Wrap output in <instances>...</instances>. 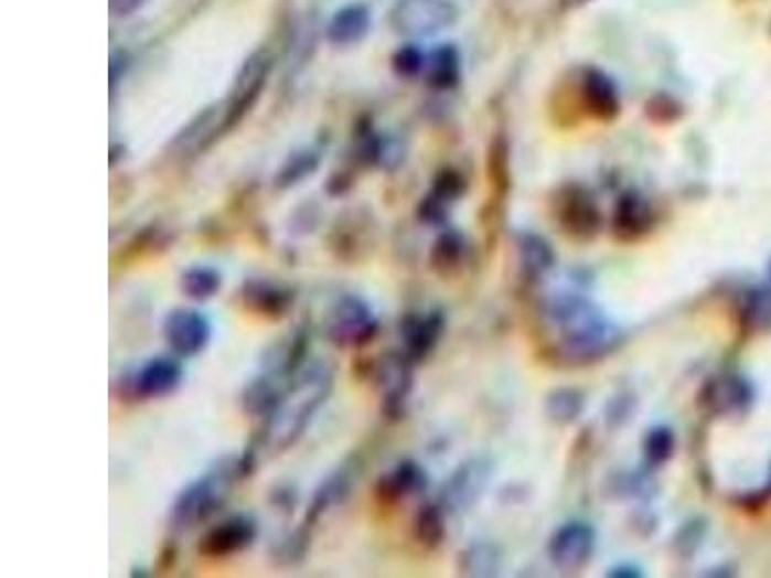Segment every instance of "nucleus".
I'll list each match as a JSON object with an SVG mask.
<instances>
[{"label":"nucleus","instance_id":"nucleus-32","mask_svg":"<svg viewBox=\"0 0 771 578\" xmlns=\"http://www.w3.org/2000/svg\"><path fill=\"white\" fill-rule=\"evenodd\" d=\"M463 191H465L463 178L458 172H453V170H446V172L438 174V178H436L432 191H430V195L427 199L448 211V205L453 203L456 199L461 197Z\"/></svg>","mask_w":771,"mask_h":578},{"label":"nucleus","instance_id":"nucleus-13","mask_svg":"<svg viewBox=\"0 0 771 578\" xmlns=\"http://www.w3.org/2000/svg\"><path fill=\"white\" fill-rule=\"evenodd\" d=\"M654 214L649 201L636 191H627L615 203L611 229L618 242L633 244L649 234Z\"/></svg>","mask_w":771,"mask_h":578},{"label":"nucleus","instance_id":"nucleus-15","mask_svg":"<svg viewBox=\"0 0 771 578\" xmlns=\"http://www.w3.org/2000/svg\"><path fill=\"white\" fill-rule=\"evenodd\" d=\"M401 340H404V355L411 363L422 361L430 351L435 350L436 343L443 332L442 312L432 311L427 314L411 312L401 322Z\"/></svg>","mask_w":771,"mask_h":578},{"label":"nucleus","instance_id":"nucleus-9","mask_svg":"<svg viewBox=\"0 0 771 578\" xmlns=\"http://www.w3.org/2000/svg\"><path fill=\"white\" fill-rule=\"evenodd\" d=\"M184 368L174 357H153L139 366L122 382L120 388L131 397L157 399L172 394L180 386Z\"/></svg>","mask_w":771,"mask_h":578},{"label":"nucleus","instance_id":"nucleus-39","mask_svg":"<svg viewBox=\"0 0 771 578\" xmlns=\"http://www.w3.org/2000/svg\"><path fill=\"white\" fill-rule=\"evenodd\" d=\"M768 276H770V282H771V263H770V267H768Z\"/></svg>","mask_w":771,"mask_h":578},{"label":"nucleus","instance_id":"nucleus-28","mask_svg":"<svg viewBox=\"0 0 771 578\" xmlns=\"http://www.w3.org/2000/svg\"><path fill=\"white\" fill-rule=\"evenodd\" d=\"M415 536L425 548H438L446 536L443 513L438 505L427 503L415 515Z\"/></svg>","mask_w":771,"mask_h":578},{"label":"nucleus","instance_id":"nucleus-27","mask_svg":"<svg viewBox=\"0 0 771 578\" xmlns=\"http://www.w3.org/2000/svg\"><path fill=\"white\" fill-rule=\"evenodd\" d=\"M582 409H585V396L579 389L559 388L552 392L546 399L548 417L559 425H569L575 419H579Z\"/></svg>","mask_w":771,"mask_h":578},{"label":"nucleus","instance_id":"nucleus-7","mask_svg":"<svg viewBox=\"0 0 771 578\" xmlns=\"http://www.w3.org/2000/svg\"><path fill=\"white\" fill-rule=\"evenodd\" d=\"M556 205V218L561 229L571 239L588 242L598 234L602 218L596 206L595 197L582 185H567L558 191Z\"/></svg>","mask_w":771,"mask_h":578},{"label":"nucleus","instance_id":"nucleus-20","mask_svg":"<svg viewBox=\"0 0 771 578\" xmlns=\"http://www.w3.org/2000/svg\"><path fill=\"white\" fill-rule=\"evenodd\" d=\"M411 361L401 357H389L386 365L381 371V382L384 386V411H388L392 417H397L401 413L404 402L411 392Z\"/></svg>","mask_w":771,"mask_h":578},{"label":"nucleus","instance_id":"nucleus-33","mask_svg":"<svg viewBox=\"0 0 771 578\" xmlns=\"http://www.w3.org/2000/svg\"><path fill=\"white\" fill-rule=\"evenodd\" d=\"M392 66L399 77H417L427 68V58L415 45H405L394 54Z\"/></svg>","mask_w":771,"mask_h":578},{"label":"nucleus","instance_id":"nucleus-21","mask_svg":"<svg viewBox=\"0 0 771 578\" xmlns=\"http://www.w3.org/2000/svg\"><path fill=\"white\" fill-rule=\"evenodd\" d=\"M355 479L353 464H344L330 474L329 479L322 480L321 486L317 488L311 507L307 511L306 526H311L319 521L324 511L332 505L344 502L350 495Z\"/></svg>","mask_w":771,"mask_h":578},{"label":"nucleus","instance_id":"nucleus-23","mask_svg":"<svg viewBox=\"0 0 771 578\" xmlns=\"http://www.w3.org/2000/svg\"><path fill=\"white\" fill-rule=\"evenodd\" d=\"M465 237L456 229L443 232L436 237L430 249V267L440 276H450L461 267L465 255Z\"/></svg>","mask_w":771,"mask_h":578},{"label":"nucleus","instance_id":"nucleus-3","mask_svg":"<svg viewBox=\"0 0 771 578\" xmlns=\"http://www.w3.org/2000/svg\"><path fill=\"white\" fill-rule=\"evenodd\" d=\"M552 317L561 327L566 350L571 357L585 361L602 357L619 342L618 328L580 297L556 299L552 304Z\"/></svg>","mask_w":771,"mask_h":578},{"label":"nucleus","instance_id":"nucleus-25","mask_svg":"<svg viewBox=\"0 0 771 578\" xmlns=\"http://www.w3.org/2000/svg\"><path fill=\"white\" fill-rule=\"evenodd\" d=\"M180 288L184 296L195 301H206L216 296L222 288V275L213 267L206 265H193L185 268L180 276Z\"/></svg>","mask_w":771,"mask_h":578},{"label":"nucleus","instance_id":"nucleus-17","mask_svg":"<svg viewBox=\"0 0 771 578\" xmlns=\"http://www.w3.org/2000/svg\"><path fill=\"white\" fill-rule=\"evenodd\" d=\"M245 307L251 311L259 312L268 319H280L290 311L293 303V291L283 288L280 283L268 282V280H249L242 288Z\"/></svg>","mask_w":771,"mask_h":578},{"label":"nucleus","instance_id":"nucleus-38","mask_svg":"<svg viewBox=\"0 0 771 578\" xmlns=\"http://www.w3.org/2000/svg\"><path fill=\"white\" fill-rule=\"evenodd\" d=\"M641 572H639V569H634V567H619V569H613V571L610 572V577H639Z\"/></svg>","mask_w":771,"mask_h":578},{"label":"nucleus","instance_id":"nucleus-22","mask_svg":"<svg viewBox=\"0 0 771 578\" xmlns=\"http://www.w3.org/2000/svg\"><path fill=\"white\" fill-rule=\"evenodd\" d=\"M461 77V58L453 45H442L427 61V82L430 87L446 92L456 87Z\"/></svg>","mask_w":771,"mask_h":578},{"label":"nucleus","instance_id":"nucleus-5","mask_svg":"<svg viewBox=\"0 0 771 578\" xmlns=\"http://www.w3.org/2000/svg\"><path fill=\"white\" fill-rule=\"evenodd\" d=\"M453 0H396L389 10V23L399 35L430 38L458 22Z\"/></svg>","mask_w":771,"mask_h":578},{"label":"nucleus","instance_id":"nucleus-11","mask_svg":"<svg viewBox=\"0 0 771 578\" xmlns=\"http://www.w3.org/2000/svg\"><path fill=\"white\" fill-rule=\"evenodd\" d=\"M595 549V531L585 523H569L552 536L548 554L552 564L564 571H577L587 564Z\"/></svg>","mask_w":771,"mask_h":578},{"label":"nucleus","instance_id":"nucleus-6","mask_svg":"<svg viewBox=\"0 0 771 578\" xmlns=\"http://www.w3.org/2000/svg\"><path fill=\"white\" fill-rule=\"evenodd\" d=\"M378 334L375 312L360 296H344L330 307L326 335L338 347H363Z\"/></svg>","mask_w":771,"mask_h":578},{"label":"nucleus","instance_id":"nucleus-19","mask_svg":"<svg viewBox=\"0 0 771 578\" xmlns=\"http://www.w3.org/2000/svg\"><path fill=\"white\" fill-rule=\"evenodd\" d=\"M427 484L428 477L422 467L415 461H401L378 482V495L386 503L399 502L407 495L425 492Z\"/></svg>","mask_w":771,"mask_h":578},{"label":"nucleus","instance_id":"nucleus-18","mask_svg":"<svg viewBox=\"0 0 771 578\" xmlns=\"http://www.w3.org/2000/svg\"><path fill=\"white\" fill-rule=\"evenodd\" d=\"M371 12L367 8L361 4H352V7L338 10L336 14L332 15L329 23V41L332 45L350 46L357 45L363 39L367 38L371 31Z\"/></svg>","mask_w":771,"mask_h":578},{"label":"nucleus","instance_id":"nucleus-37","mask_svg":"<svg viewBox=\"0 0 771 578\" xmlns=\"http://www.w3.org/2000/svg\"><path fill=\"white\" fill-rule=\"evenodd\" d=\"M592 0H559V7L564 10H579V8H585L590 4Z\"/></svg>","mask_w":771,"mask_h":578},{"label":"nucleus","instance_id":"nucleus-26","mask_svg":"<svg viewBox=\"0 0 771 578\" xmlns=\"http://www.w3.org/2000/svg\"><path fill=\"white\" fill-rule=\"evenodd\" d=\"M741 322L750 332H764L771 328V288H757L747 293Z\"/></svg>","mask_w":771,"mask_h":578},{"label":"nucleus","instance_id":"nucleus-34","mask_svg":"<svg viewBox=\"0 0 771 578\" xmlns=\"http://www.w3.org/2000/svg\"><path fill=\"white\" fill-rule=\"evenodd\" d=\"M704 533H706V526H704L703 521H693V523H687V526L681 528L679 534L675 536V546H679V554H693L700 542H703Z\"/></svg>","mask_w":771,"mask_h":578},{"label":"nucleus","instance_id":"nucleus-1","mask_svg":"<svg viewBox=\"0 0 771 578\" xmlns=\"http://www.w3.org/2000/svg\"><path fill=\"white\" fill-rule=\"evenodd\" d=\"M334 374L326 363L299 371L296 381L286 389L280 404L268 415L267 441L275 449L290 448L303 436L314 413L319 411L332 392Z\"/></svg>","mask_w":771,"mask_h":578},{"label":"nucleus","instance_id":"nucleus-24","mask_svg":"<svg viewBox=\"0 0 771 578\" xmlns=\"http://www.w3.org/2000/svg\"><path fill=\"white\" fill-rule=\"evenodd\" d=\"M521 267L525 275L538 280L554 267V251L550 244L536 234H523L520 237Z\"/></svg>","mask_w":771,"mask_h":578},{"label":"nucleus","instance_id":"nucleus-14","mask_svg":"<svg viewBox=\"0 0 771 578\" xmlns=\"http://www.w3.org/2000/svg\"><path fill=\"white\" fill-rule=\"evenodd\" d=\"M580 100L588 115L602 122H610L621 110L618 85L598 68L585 69L580 79Z\"/></svg>","mask_w":771,"mask_h":578},{"label":"nucleus","instance_id":"nucleus-31","mask_svg":"<svg viewBox=\"0 0 771 578\" xmlns=\"http://www.w3.org/2000/svg\"><path fill=\"white\" fill-rule=\"evenodd\" d=\"M317 164H319V157L313 151L296 152L283 164L280 174L276 175V183H280V188H290L293 183L301 182L307 175L313 174Z\"/></svg>","mask_w":771,"mask_h":578},{"label":"nucleus","instance_id":"nucleus-12","mask_svg":"<svg viewBox=\"0 0 771 578\" xmlns=\"http://www.w3.org/2000/svg\"><path fill=\"white\" fill-rule=\"evenodd\" d=\"M490 480V464L484 461H469L451 474L442 488V507L448 511H463L471 507Z\"/></svg>","mask_w":771,"mask_h":578},{"label":"nucleus","instance_id":"nucleus-2","mask_svg":"<svg viewBox=\"0 0 771 578\" xmlns=\"http://www.w3.org/2000/svg\"><path fill=\"white\" fill-rule=\"evenodd\" d=\"M255 467V457L251 451L244 456H228L216 461L213 469L190 482L188 486L178 494L176 502L172 505V523L178 528H192V526L203 523L208 517H213L218 511L228 488L236 480L249 477Z\"/></svg>","mask_w":771,"mask_h":578},{"label":"nucleus","instance_id":"nucleus-36","mask_svg":"<svg viewBox=\"0 0 771 578\" xmlns=\"http://www.w3.org/2000/svg\"><path fill=\"white\" fill-rule=\"evenodd\" d=\"M146 0H108L110 12L116 15H128L136 12Z\"/></svg>","mask_w":771,"mask_h":578},{"label":"nucleus","instance_id":"nucleus-35","mask_svg":"<svg viewBox=\"0 0 771 578\" xmlns=\"http://www.w3.org/2000/svg\"><path fill=\"white\" fill-rule=\"evenodd\" d=\"M649 115L650 118H654L657 122H672L681 115V107L672 97L660 95L656 99L650 100Z\"/></svg>","mask_w":771,"mask_h":578},{"label":"nucleus","instance_id":"nucleus-16","mask_svg":"<svg viewBox=\"0 0 771 578\" xmlns=\"http://www.w3.org/2000/svg\"><path fill=\"white\" fill-rule=\"evenodd\" d=\"M752 388L741 376H718L704 384L700 405L718 415L742 411L752 402Z\"/></svg>","mask_w":771,"mask_h":578},{"label":"nucleus","instance_id":"nucleus-8","mask_svg":"<svg viewBox=\"0 0 771 578\" xmlns=\"http://www.w3.org/2000/svg\"><path fill=\"white\" fill-rule=\"evenodd\" d=\"M162 334L176 355L193 357L208 345L213 328L211 320L197 309L178 307L164 317Z\"/></svg>","mask_w":771,"mask_h":578},{"label":"nucleus","instance_id":"nucleus-4","mask_svg":"<svg viewBox=\"0 0 771 578\" xmlns=\"http://www.w3.org/2000/svg\"><path fill=\"white\" fill-rule=\"evenodd\" d=\"M272 69V58L267 51H255L245 58L242 68L237 69L236 79L228 93V99L222 107V124L224 131L236 128L245 115L251 113L260 95L267 87L268 76Z\"/></svg>","mask_w":771,"mask_h":578},{"label":"nucleus","instance_id":"nucleus-29","mask_svg":"<svg viewBox=\"0 0 771 578\" xmlns=\"http://www.w3.org/2000/svg\"><path fill=\"white\" fill-rule=\"evenodd\" d=\"M500 569V557L490 544H476L463 552L461 571L469 577H494Z\"/></svg>","mask_w":771,"mask_h":578},{"label":"nucleus","instance_id":"nucleus-30","mask_svg":"<svg viewBox=\"0 0 771 578\" xmlns=\"http://www.w3.org/2000/svg\"><path fill=\"white\" fill-rule=\"evenodd\" d=\"M642 449H644V457L650 464L660 467V464L667 463L675 451V438H673L672 430L665 427L652 428L644 438Z\"/></svg>","mask_w":771,"mask_h":578},{"label":"nucleus","instance_id":"nucleus-10","mask_svg":"<svg viewBox=\"0 0 771 578\" xmlns=\"http://www.w3.org/2000/svg\"><path fill=\"white\" fill-rule=\"evenodd\" d=\"M257 538V525L247 515H234L213 526L199 544V552L206 557L236 556L249 548Z\"/></svg>","mask_w":771,"mask_h":578}]
</instances>
